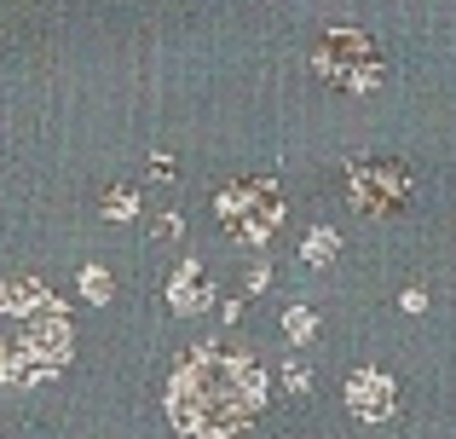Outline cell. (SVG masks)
Here are the masks:
<instances>
[{
  "label": "cell",
  "mask_w": 456,
  "mask_h": 439,
  "mask_svg": "<svg viewBox=\"0 0 456 439\" xmlns=\"http://www.w3.org/2000/svg\"><path fill=\"white\" fill-rule=\"evenodd\" d=\"M266 405V376L237 347H197L167 382V417L191 439H237Z\"/></svg>",
  "instance_id": "6da1fadb"
},
{
  "label": "cell",
  "mask_w": 456,
  "mask_h": 439,
  "mask_svg": "<svg viewBox=\"0 0 456 439\" xmlns=\"http://www.w3.org/2000/svg\"><path fill=\"white\" fill-rule=\"evenodd\" d=\"M69 359V318L41 283H0V382L29 387Z\"/></svg>",
  "instance_id": "7a4b0ae2"
},
{
  "label": "cell",
  "mask_w": 456,
  "mask_h": 439,
  "mask_svg": "<svg viewBox=\"0 0 456 439\" xmlns=\"http://www.w3.org/2000/svg\"><path fill=\"white\" fill-rule=\"evenodd\" d=\"M214 208H220L225 225H232V237H243V243H266V237L278 232V220H283V197H278V185H266V180L225 185Z\"/></svg>",
  "instance_id": "3957f363"
},
{
  "label": "cell",
  "mask_w": 456,
  "mask_h": 439,
  "mask_svg": "<svg viewBox=\"0 0 456 439\" xmlns=\"http://www.w3.org/2000/svg\"><path fill=\"white\" fill-rule=\"evenodd\" d=\"M318 76H330L335 87L346 93H370L381 81V53L370 35H353V29H335L330 41L318 46Z\"/></svg>",
  "instance_id": "277c9868"
},
{
  "label": "cell",
  "mask_w": 456,
  "mask_h": 439,
  "mask_svg": "<svg viewBox=\"0 0 456 439\" xmlns=\"http://www.w3.org/2000/svg\"><path fill=\"white\" fill-rule=\"evenodd\" d=\"M346 405H353V417H358V422H381V417H393V382H387L381 370L353 376V382H346Z\"/></svg>",
  "instance_id": "5b68a950"
},
{
  "label": "cell",
  "mask_w": 456,
  "mask_h": 439,
  "mask_svg": "<svg viewBox=\"0 0 456 439\" xmlns=\"http://www.w3.org/2000/svg\"><path fill=\"white\" fill-rule=\"evenodd\" d=\"M202 301H208V283L197 278V266L185 272V283L174 278V306H202Z\"/></svg>",
  "instance_id": "8992f818"
},
{
  "label": "cell",
  "mask_w": 456,
  "mask_h": 439,
  "mask_svg": "<svg viewBox=\"0 0 456 439\" xmlns=\"http://www.w3.org/2000/svg\"><path fill=\"white\" fill-rule=\"evenodd\" d=\"M306 255H312V260H330V255H335V237H312Z\"/></svg>",
  "instance_id": "52a82bcc"
},
{
  "label": "cell",
  "mask_w": 456,
  "mask_h": 439,
  "mask_svg": "<svg viewBox=\"0 0 456 439\" xmlns=\"http://www.w3.org/2000/svg\"><path fill=\"white\" fill-rule=\"evenodd\" d=\"M289 336H295V341L312 336V313H289Z\"/></svg>",
  "instance_id": "ba28073f"
}]
</instances>
